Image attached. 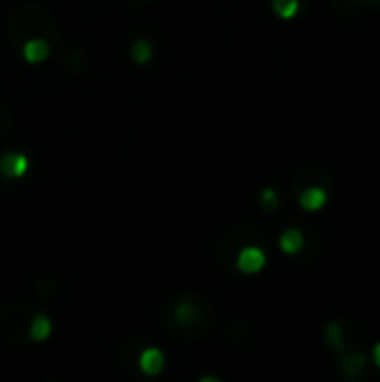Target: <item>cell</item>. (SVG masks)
<instances>
[{
	"mask_svg": "<svg viewBox=\"0 0 380 382\" xmlns=\"http://www.w3.org/2000/svg\"><path fill=\"white\" fill-rule=\"evenodd\" d=\"M159 322L173 340L200 342L206 340L217 324V313L204 293H177L163 304Z\"/></svg>",
	"mask_w": 380,
	"mask_h": 382,
	"instance_id": "cell-1",
	"label": "cell"
},
{
	"mask_svg": "<svg viewBox=\"0 0 380 382\" xmlns=\"http://www.w3.org/2000/svg\"><path fill=\"white\" fill-rule=\"evenodd\" d=\"M5 36L16 52H21L23 45L29 40H45L52 48L60 43V32L52 11L36 3H25L11 9L5 25Z\"/></svg>",
	"mask_w": 380,
	"mask_h": 382,
	"instance_id": "cell-2",
	"label": "cell"
},
{
	"mask_svg": "<svg viewBox=\"0 0 380 382\" xmlns=\"http://www.w3.org/2000/svg\"><path fill=\"white\" fill-rule=\"evenodd\" d=\"M38 307L27 300H9L0 307V335L16 349H29L32 342V322Z\"/></svg>",
	"mask_w": 380,
	"mask_h": 382,
	"instance_id": "cell-3",
	"label": "cell"
},
{
	"mask_svg": "<svg viewBox=\"0 0 380 382\" xmlns=\"http://www.w3.org/2000/svg\"><path fill=\"white\" fill-rule=\"evenodd\" d=\"M253 244H260V246H268L264 231H260L257 226L249 222H239L233 224L231 228H226L222 237L215 244V262L219 264L222 271L226 273H235V259L237 255L244 251L246 246Z\"/></svg>",
	"mask_w": 380,
	"mask_h": 382,
	"instance_id": "cell-4",
	"label": "cell"
},
{
	"mask_svg": "<svg viewBox=\"0 0 380 382\" xmlns=\"http://www.w3.org/2000/svg\"><path fill=\"white\" fill-rule=\"evenodd\" d=\"M291 188L298 195L304 188H325L333 195V177L325 170V168L317 165H304L298 168L291 177Z\"/></svg>",
	"mask_w": 380,
	"mask_h": 382,
	"instance_id": "cell-5",
	"label": "cell"
},
{
	"mask_svg": "<svg viewBox=\"0 0 380 382\" xmlns=\"http://www.w3.org/2000/svg\"><path fill=\"white\" fill-rule=\"evenodd\" d=\"M146 346H148V342L141 340V338H134V335L116 346V362L124 366V369L130 376H134V378L141 376V371H139V358H141Z\"/></svg>",
	"mask_w": 380,
	"mask_h": 382,
	"instance_id": "cell-6",
	"label": "cell"
},
{
	"mask_svg": "<svg viewBox=\"0 0 380 382\" xmlns=\"http://www.w3.org/2000/svg\"><path fill=\"white\" fill-rule=\"evenodd\" d=\"M266 249L268 246H260V244L246 246L235 259V273H241V275H257L260 273L266 264Z\"/></svg>",
	"mask_w": 380,
	"mask_h": 382,
	"instance_id": "cell-7",
	"label": "cell"
},
{
	"mask_svg": "<svg viewBox=\"0 0 380 382\" xmlns=\"http://www.w3.org/2000/svg\"><path fill=\"white\" fill-rule=\"evenodd\" d=\"M331 11L340 18H356L364 13L380 16V0H331Z\"/></svg>",
	"mask_w": 380,
	"mask_h": 382,
	"instance_id": "cell-8",
	"label": "cell"
},
{
	"mask_svg": "<svg viewBox=\"0 0 380 382\" xmlns=\"http://www.w3.org/2000/svg\"><path fill=\"white\" fill-rule=\"evenodd\" d=\"M340 373L347 380H360L369 369V358L364 349H352L340 356Z\"/></svg>",
	"mask_w": 380,
	"mask_h": 382,
	"instance_id": "cell-9",
	"label": "cell"
},
{
	"mask_svg": "<svg viewBox=\"0 0 380 382\" xmlns=\"http://www.w3.org/2000/svg\"><path fill=\"white\" fill-rule=\"evenodd\" d=\"M163 366H165V356L161 354V349L157 346H152L148 344L143 349V354L139 358V371L143 378H155L163 371Z\"/></svg>",
	"mask_w": 380,
	"mask_h": 382,
	"instance_id": "cell-10",
	"label": "cell"
},
{
	"mask_svg": "<svg viewBox=\"0 0 380 382\" xmlns=\"http://www.w3.org/2000/svg\"><path fill=\"white\" fill-rule=\"evenodd\" d=\"M29 168V161L23 152H5L3 157H0V175L7 177V179H16V177H23Z\"/></svg>",
	"mask_w": 380,
	"mask_h": 382,
	"instance_id": "cell-11",
	"label": "cell"
},
{
	"mask_svg": "<svg viewBox=\"0 0 380 382\" xmlns=\"http://www.w3.org/2000/svg\"><path fill=\"white\" fill-rule=\"evenodd\" d=\"M304 239H307V237H304V228L302 226H288V228H284L282 235H280V249L286 255L298 257L302 253V249H304Z\"/></svg>",
	"mask_w": 380,
	"mask_h": 382,
	"instance_id": "cell-12",
	"label": "cell"
},
{
	"mask_svg": "<svg viewBox=\"0 0 380 382\" xmlns=\"http://www.w3.org/2000/svg\"><path fill=\"white\" fill-rule=\"evenodd\" d=\"M295 197H298V204L304 210L315 212V210H320V208L327 206V202L331 200V192L325 190V188H304Z\"/></svg>",
	"mask_w": 380,
	"mask_h": 382,
	"instance_id": "cell-13",
	"label": "cell"
},
{
	"mask_svg": "<svg viewBox=\"0 0 380 382\" xmlns=\"http://www.w3.org/2000/svg\"><path fill=\"white\" fill-rule=\"evenodd\" d=\"M52 50H54L52 45L45 40H29L23 45L18 54L27 60V63H43L45 58H50Z\"/></svg>",
	"mask_w": 380,
	"mask_h": 382,
	"instance_id": "cell-14",
	"label": "cell"
},
{
	"mask_svg": "<svg viewBox=\"0 0 380 382\" xmlns=\"http://www.w3.org/2000/svg\"><path fill=\"white\" fill-rule=\"evenodd\" d=\"M87 56L81 50H70L60 56V67H63L70 76H79L87 70Z\"/></svg>",
	"mask_w": 380,
	"mask_h": 382,
	"instance_id": "cell-15",
	"label": "cell"
},
{
	"mask_svg": "<svg viewBox=\"0 0 380 382\" xmlns=\"http://www.w3.org/2000/svg\"><path fill=\"white\" fill-rule=\"evenodd\" d=\"M322 338L325 344L333 351L336 356L342 354V329H340V320H331L322 329Z\"/></svg>",
	"mask_w": 380,
	"mask_h": 382,
	"instance_id": "cell-16",
	"label": "cell"
},
{
	"mask_svg": "<svg viewBox=\"0 0 380 382\" xmlns=\"http://www.w3.org/2000/svg\"><path fill=\"white\" fill-rule=\"evenodd\" d=\"M50 335H52V320L48 313L38 309V313L34 315V322H32V342L40 344L48 340Z\"/></svg>",
	"mask_w": 380,
	"mask_h": 382,
	"instance_id": "cell-17",
	"label": "cell"
},
{
	"mask_svg": "<svg viewBox=\"0 0 380 382\" xmlns=\"http://www.w3.org/2000/svg\"><path fill=\"white\" fill-rule=\"evenodd\" d=\"M152 54H155V50H152V43L148 38H136L132 45H130V56L136 65H146L152 60Z\"/></svg>",
	"mask_w": 380,
	"mask_h": 382,
	"instance_id": "cell-18",
	"label": "cell"
},
{
	"mask_svg": "<svg viewBox=\"0 0 380 382\" xmlns=\"http://www.w3.org/2000/svg\"><path fill=\"white\" fill-rule=\"evenodd\" d=\"M271 7L280 18L288 21L300 11V0H271Z\"/></svg>",
	"mask_w": 380,
	"mask_h": 382,
	"instance_id": "cell-19",
	"label": "cell"
},
{
	"mask_svg": "<svg viewBox=\"0 0 380 382\" xmlns=\"http://www.w3.org/2000/svg\"><path fill=\"white\" fill-rule=\"evenodd\" d=\"M249 338H251V331H249L246 324H241V322L231 324V327H228V331H226V340L231 342V344H237V346L246 344Z\"/></svg>",
	"mask_w": 380,
	"mask_h": 382,
	"instance_id": "cell-20",
	"label": "cell"
},
{
	"mask_svg": "<svg viewBox=\"0 0 380 382\" xmlns=\"http://www.w3.org/2000/svg\"><path fill=\"white\" fill-rule=\"evenodd\" d=\"M260 206H262V210H266V212H273L278 206H280V195H278V190L276 188H264L262 192H260Z\"/></svg>",
	"mask_w": 380,
	"mask_h": 382,
	"instance_id": "cell-21",
	"label": "cell"
},
{
	"mask_svg": "<svg viewBox=\"0 0 380 382\" xmlns=\"http://www.w3.org/2000/svg\"><path fill=\"white\" fill-rule=\"evenodd\" d=\"M11 124H13V119H11V112H9V108L7 105L0 101V141L5 139V136L9 134V130H11Z\"/></svg>",
	"mask_w": 380,
	"mask_h": 382,
	"instance_id": "cell-22",
	"label": "cell"
},
{
	"mask_svg": "<svg viewBox=\"0 0 380 382\" xmlns=\"http://www.w3.org/2000/svg\"><path fill=\"white\" fill-rule=\"evenodd\" d=\"M371 360H374V364L380 369V342H376L374 349H371Z\"/></svg>",
	"mask_w": 380,
	"mask_h": 382,
	"instance_id": "cell-23",
	"label": "cell"
}]
</instances>
